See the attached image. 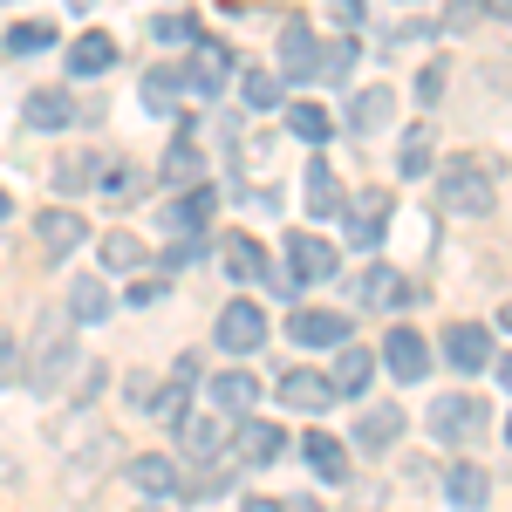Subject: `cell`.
I'll return each instance as SVG.
<instances>
[{
  "instance_id": "1",
  "label": "cell",
  "mask_w": 512,
  "mask_h": 512,
  "mask_svg": "<svg viewBox=\"0 0 512 512\" xmlns=\"http://www.w3.org/2000/svg\"><path fill=\"white\" fill-rule=\"evenodd\" d=\"M437 205H444V212H458V219H485V212L499 205L492 171L472 164V158H451L444 171H437Z\"/></svg>"
},
{
  "instance_id": "2",
  "label": "cell",
  "mask_w": 512,
  "mask_h": 512,
  "mask_svg": "<svg viewBox=\"0 0 512 512\" xmlns=\"http://www.w3.org/2000/svg\"><path fill=\"white\" fill-rule=\"evenodd\" d=\"M485 424H492V410H485L478 396H437V403H431V431H437V444H472Z\"/></svg>"
},
{
  "instance_id": "3",
  "label": "cell",
  "mask_w": 512,
  "mask_h": 512,
  "mask_svg": "<svg viewBox=\"0 0 512 512\" xmlns=\"http://www.w3.org/2000/svg\"><path fill=\"white\" fill-rule=\"evenodd\" d=\"M267 342V315L253 308V301H226L219 308V349L226 355H253Z\"/></svg>"
},
{
  "instance_id": "4",
  "label": "cell",
  "mask_w": 512,
  "mask_h": 512,
  "mask_svg": "<svg viewBox=\"0 0 512 512\" xmlns=\"http://www.w3.org/2000/svg\"><path fill=\"white\" fill-rule=\"evenodd\" d=\"M287 335L301 349H349V315H328V308H294Z\"/></svg>"
},
{
  "instance_id": "5",
  "label": "cell",
  "mask_w": 512,
  "mask_h": 512,
  "mask_svg": "<svg viewBox=\"0 0 512 512\" xmlns=\"http://www.w3.org/2000/svg\"><path fill=\"white\" fill-rule=\"evenodd\" d=\"M383 362H390L396 383H424V369H431V342H424L417 328H390V335H383Z\"/></svg>"
},
{
  "instance_id": "6",
  "label": "cell",
  "mask_w": 512,
  "mask_h": 512,
  "mask_svg": "<svg viewBox=\"0 0 512 512\" xmlns=\"http://www.w3.org/2000/svg\"><path fill=\"white\" fill-rule=\"evenodd\" d=\"M328 274H335V246H328V239H315V233L287 239V280H294V287H315V280H328Z\"/></svg>"
},
{
  "instance_id": "7",
  "label": "cell",
  "mask_w": 512,
  "mask_h": 512,
  "mask_svg": "<svg viewBox=\"0 0 512 512\" xmlns=\"http://www.w3.org/2000/svg\"><path fill=\"white\" fill-rule=\"evenodd\" d=\"M390 117H396V89H390V82H369V89H355V96H349V130H355V137L390 130Z\"/></svg>"
},
{
  "instance_id": "8",
  "label": "cell",
  "mask_w": 512,
  "mask_h": 512,
  "mask_svg": "<svg viewBox=\"0 0 512 512\" xmlns=\"http://www.w3.org/2000/svg\"><path fill=\"white\" fill-rule=\"evenodd\" d=\"M274 396L287 410H328L335 403V383H328V369H287L274 383Z\"/></svg>"
},
{
  "instance_id": "9",
  "label": "cell",
  "mask_w": 512,
  "mask_h": 512,
  "mask_svg": "<svg viewBox=\"0 0 512 512\" xmlns=\"http://www.w3.org/2000/svg\"><path fill=\"white\" fill-rule=\"evenodd\" d=\"M390 205L396 198H383V192H362V198H349V239L355 246H383V233H390Z\"/></svg>"
},
{
  "instance_id": "10",
  "label": "cell",
  "mask_w": 512,
  "mask_h": 512,
  "mask_svg": "<svg viewBox=\"0 0 512 512\" xmlns=\"http://www.w3.org/2000/svg\"><path fill=\"white\" fill-rule=\"evenodd\" d=\"M69 362H76L69 328H62V321H48V328H41V355H35V376H28V383H35V390H55V383L69 376Z\"/></svg>"
},
{
  "instance_id": "11",
  "label": "cell",
  "mask_w": 512,
  "mask_h": 512,
  "mask_svg": "<svg viewBox=\"0 0 512 512\" xmlns=\"http://www.w3.org/2000/svg\"><path fill=\"white\" fill-rule=\"evenodd\" d=\"M219 267H226L233 280H280L274 260H267V253H260L246 233H226V239H219ZM280 287H287V280H280Z\"/></svg>"
},
{
  "instance_id": "12",
  "label": "cell",
  "mask_w": 512,
  "mask_h": 512,
  "mask_svg": "<svg viewBox=\"0 0 512 512\" xmlns=\"http://www.w3.org/2000/svg\"><path fill=\"white\" fill-rule=\"evenodd\" d=\"M226 76H233V55H226L219 41H198V48H192V69H185V89H192V96H219Z\"/></svg>"
},
{
  "instance_id": "13",
  "label": "cell",
  "mask_w": 512,
  "mask_h": 512,
  "mask_svg": "<svg viewBox=\"0 0 512 512\" xmlns=\"http://www.w3.org/2000/svg\"><path fill=\"white\" fill-rule=\"evenodd\" d=\"M444 355H451V369H485L492 362V335L478 321H451L444 328Z\"/></svg>"
},
{
  "instance_id": "14",
  "label": "cell",
  "mask_w": 512,
  "mask_h": 512,
  "mask_svg": "<svg viewBox=\"0 0 512 512\" xmlns=\"http://www.w3.org/2000/svg\"><path fill=\"white\" fill-rule=\"evenodd\" d=\"M212 403H219V417H246L260 403V376L253 369H219L212 376Z\"/></svg>"
},
{
  "instance_id": "15",
  "label": "cell",
  "mask_w": 512,
  "mask_h": 512,
  "mask_svg": "<svg viewBox=\"0 0 512 512\" xmlns=\"http://www.w3.org/2000/svg\"><path fill=\"white\" fill-rule=\"evenodd\" d=\"M110 315H117V294H110L103 274L69 280V321H110Z\"/></svg>"
},
{
  "instance_id": "16",
  "label": "cell",
  "mask_w": 512,
  "mask_h": 512,
  "mask_svg": "<svg viewBox=\"0 0 512 512\" xmlns=\"http://www.w3.org/2000/svg\"><path fill=\"white\" fill-rule=\"evenodd\" d=\"M280 69H287L294 82L321 76V48H315V35H308L301 21H287V28H280Z\"/></svg>"
},
{
  "instance_id": "17",
  "label": "cell",
  "mask_w": 512,
  "mask_h": 512,
  "mask_svg": "<svg viewBox=\"0 0 512 512\" xmlns=\"http://www.w3.org/2000/svg\"><path fill=\"white\" fill-rule=\"evenodd\" d=\"M233 417H219V410H212V417H185V451H192V458H219V451H226V444H233Z\"/></svg>"
},
{
  "instance_id": "18",
  "label": "cell",
  "mask_w": 512,
  "mask_h": 512,
  "mask_svg": "<svg viewBox=\"0 0 512 512\" xmlns=\"http://www.w3.org/2000/svg\"><path fill=\"white\" fill-rule=\"evenodd\" d=\"M308 212H315V219H342V212H349V192H342V178L328 171V158L308 164Z\"/></svg>"
},
{
  "instance_id": "19",
  "label": "cell",
  "mask_w": 512,
  "mask_h": 512,
  "mask_svg": "<svg viewBox=\"0 0 512 512\" xmlns=\"http://www.w3.org/2000/svg\"><path fill=\"white\" fill-rule=\"evenodd\" d=\"M130 485H137V492H151V499H178V485H185V478H178L171 458L144 451V458H130Z\"/></svg>"
},
{
  "instance_id": "20",
  "label": "cell",
  "mask_w": 512,
  "mask_h": 512,
  "mask_svg": "<svg viewBox=\"0 0 512 512\" xmlns=\"http://www.w3.org/2000/svg\"><path fill=\"white\" fill-rule=\"evenodd\" d=\"M369 376H376V355L369 349H335V369H328V383H335V396H362L369 390Z\"/></svg>"
},
{
  "instance_id": "21",
  "label": "cell",
  "mask_w": 512,
  "mask_h": 512,
  "mask_svg": "<svg viewBox=\"0 0 512 512\" xmlns=\"http://www.w3.org/2000/svg\"><path fill=\"white\" fill-rule=\"evenodd\" d=\"M396 437H403V410H396V403L362 410V417H355V444H362V451H390Z\"/></svg>"
},
{
  "instance_id": "22",
  "label": "cell",
  "mask_w": 512,
  "mask_h": 512,
  "mask_svg": "<svg viewBox=\"0 0 512 512\" xmlns=\"http://www.w3.org/2000/svg\"><path fill=\"white\" fill-rule=\"evenodd\" d=\"M110 62H117V41H110V35H96V28H89V35L69 41V76H103Z\"/></svg>"
},
{
  "instance_id": "23",
  "label": "cell",
  "mask_w": 512,
  "mask_h": 512,
  "mask_svg": "<svg viewBox=\"0 0 512 512\" xmlns=\"http://www.w3.org/2000/svg\"><path fill=\"white\" fill-rule=\"evenodd\" d=\"M280 451H287V431L280 424H239V458L246 465H274Z\"/></svg>"
},
{
  "instance_id": "24",
  "label": "cell",
  "mask_w": 512,
  "mask_h": 512,
  "mask_svg": "<svg viewBox=\"0 0 512 512\" xmlns=\"http://www.w3.org/2000/svg\"><path fill=\"white\" fill-rule=\"evenodd\" d=\"M444 499H451V506H485V499H492V478L478 472V465H451V472H444Z\"/></svg>"
},
{
  "instance_id": "25",
  "label": "cell",
  "mask_w": 512,
  "mask_h": 512,
  "mask_svg": "<svg viewBox=\"0 0 512 512\" xmlns=\"http://www.w3.org/2000/svg\"><path fill=\"white\" fill-rule=\"evenodd\" d=\"M41 246H48V253H76L82 246V219L76 212H69V205H55V212H41Z\"/></svg>"
},
{
  "instance_id": "26",
  "label": "cell",
  "mask_w": 512,
  "mask_h": 512,
  "mask_svg": "<svg viewBox=\"0 0 512 512\" xmlns=\"http://www.w3.org/2000/svg\"><path fill=\"white\" fill-rule=\"evenodd\" d=\"M21 117L35 123V130H62V123L76 117V103H69V89H35V96H28V110H21Z\"/></svg>"
},
{
  "instance_id": "27",
  "label": "cell",
  "mask_w": 512,
  "mask_h": 512,
  "mask_svg": "<svg viewBox=\"0 0 512 512\" xmlns=\"http://www.w3.org/2000/svg\"><path fill=\"white\" fill-rule=\"evenodd\" d=\"M96 253H103V274H137L144 267V239L137 233H103Z\"/></svg>"
},
{
  "instance_id": "28",
  "label": "cell",
  "mask_w": 512,
  "mask_h": 512,
  "mask_svg": "<svg viewBox=\"0 0 512 512\" xmlns=\"http://www.w3.org/2000/svg\"><path fill=\"white\" fill-rule=\"evenodd\" d=\"M205 212H212V192L192 185L178 205H164V226H171V233H198V226H205Z\"/></svg>"
},
{
  "instance_id": "29",
  "label": "cell",
  "mask_w": 512,
  "mask_h": 512,
  "mask_svg": "<svg viewBox=\"0 0 512 512\" xmlns=\"http://www.w3.org/2000/svg\"><path fill=\"white\" fill-rule=\"evenodd\" d=\"M205 178V158H198L192 137H178L171 151H164V185H198Z\"/></svg>"
},
{
  "instance_id": "30",
  "label": "cell",
  "mask_w": 512,
  "mask_h": 512,
  "mask_svg": "<svg viewBox=\"0 0 512 512\" xmlns=\"http://www.w3.org/2000/svg\"><path fill=\"white\" fill-rule=\"evenodd\" d=\"M308 465H315L328 485H342V478H349V451H342L328 431H315V437H308Z\"/></svg>"
},
{
  "instance_id": "31",
  "label": "cell",
  "mask_w": 512,
  "mask_h": 512,
  "mask_svg": "<svg viewBox=\"0 0 512 512\" xmlns=\"http://www.w3.org/2000/svg\"><path fill=\"white\" fill-rule=\"evenodd\" d=\"M178 96H185V69H151L144 76V110H178Z\"/></svg>"
},
{
  "instance_id": "32",
  "label": "cell",
  "mask_w": 512,
  "mask_h": 512,
  "mask_svg": "<svg viewBox=\"0 0 512 512\" xmlns=\"http://www.w3.org/2000/svg\"><path fill=\"white\" fill-rule=\"evenodd\" d=\"M287 130H294L301 144H328V110H321V103H294V110H287Z\"/></svg>"
},
{
  "instance_id": "33",
  "label": "cell",
  "mask_w": 512,
  "mask_h": 512,
  "mask_svg": "<svg viewBox=\"0 0 512 512\" xmlns=\"http://www.w3.org/2000/svg\"><path fill=\"white\" fill-rule=\"evenodd\" d=\"M403 178H424V171H431V130H424V123H417V130H403Z\"/></svg>"
},
{
  "instance_id": "34",
  "label": "cell",
  "mask_w": 512,
  "mask_h": 512,
  "mask_svg": "<svg viewBox=\"0 0 512 512\" xmlns=\"http://www.w3.org/2000/svg\"><path fill=\"white\" fill-rule=\"evenodd\" d=\"M239 96H246V110H274V103H280V82L267 76V69H246V76H239Z\"/></svg>"
},
{
  "instance_id": "35",
  "label": "cell",
  "mask_w": 512,
  "mask_h": 512,
  "mask_svg": "<svg viewBox=\"0 0 512 512\" xmlns=\"http://www.w3.org/2000/svg\"><path fill=\"white\" fill-rule=\"evenodd\" d=\"M362 301H369V308H396V301H403V280H396L390 267H369V280H362Z\"/></svg>"
},
{
  "instance_id": "36",
  "label": "cell",
  "mask_w": 512,
  "mask_h": 512,
  "mask_svg": "<svg viewBox=\"0 0 512 512\" xmlns=\"http://www.w3.org/2000/svg\"><path fill=\"white\" fill-rule=\"evenodd\" d=\"M89 178H103V164H96V151H76V158H62V171H55V185H62V192H82Z\"/></svg>"
},
{
  "instance_id": "37",
  "label": "cell",
  "mask_w": 512,
  "mask_h": 512,
  "mask_svg": "<svg viewBox=\"0 0 512 512\" xmlns=\"http://www.w3.org/2000/svg\"><path fill=\"white\" fill-rule=\"evenodd\" d=\"M48 41H55L48 21H21V28H7V55H41Z\"/></svg>"
},
{
  "instance_id": "38",
  "label": "cell",
  "mask_w": 512,
  "mask_h": 512,
  "mask_svg": "<svg viewBox=\"0 0 512 512\" xmlns=\"http://www.w3.org/2000/svg\"><path fill=\"white\" fill-rule=\"evenodd\" d=\"M478 21H485V0H451V7H444V35H465Z\"/></svg>"
},
{
  "instance_id": "39",
  "label": "cell",
  "mask_w": 512,
  "mask_h": 512,
  "mask_svg": "<svg viewBox=\"0 0 512 512\" xmlns=\"http://www.w3.org/2000/svg\"><path fill=\"white\" fill-rule=\"evenodd\" d=\"M349 69H355V41H328V48H321V76L342 82Z\"/></svg>"
},
{
  "instance_id": "40",
  "label": "cell",
  "mask_w": 512,
  "mask_h": 512,
  "mask_svg": "<svg viewBox=\"0 0 512 512\" xmlns=\"http://www.w3.org/2000/svg\"><path fill=\"white\" fill-rule=\"evenodd\" d=\"M192 35H198L192 14H158V41H192Z\"/></svg>"
},
{
  "instance_id": "41",
  "label": "cell",
  "mask_w": 512,
  "mask_h": 512,
  "mask_svg": "<svg viewBox=\"0 0 512 512\" xmlns=\"http://www.w3.org/2000/svg\"><path fill=\"white\" fill-rule=\"evenodd\" d=\"M444 96V62H424V76H417V103H437Z\"/></svg>"
},
{
  "instance_id": "42",
  "label": "cell",
  "mask_w": 512,
  "mask_h": 512,
  "mask_svg": "<svg viewBox=\"0 0 512 512\" xmlns=\"http://www.w3.org/2000/svg\"><path fill=\"white\" fill-rule=\"evenodd\" d=\"M328 14H335V21H349V28H355V21L369 14V0H328Z\"/></svg>"
},
{
  "instance_id": "43",
  "label": "cell",
  "mask_w": 512,
  "mask_h": 512,
  "mask_svg": "<svg viewBox=\"0 0 512 512\" xmlns=\"http://www.w3.org/2000/svg\"><path fill=\"white\" fill-rule=\"evenodd\" d=\"M158 294H164V280H137V287H130V301H137V308H151Z\"/></svg>"
},
{
  "instance_id": "44",
  "label": "cell",
  "mask_w": 512,
  "mask_h": 512,
  "mask_svg": "<svg viewBox=\"0 0 512 512\" xmlns=\"http://www.w3.org/2000/svg\"><path fill=\"white\" fill-rule=\"evenodd\" d=\"M185 260H198V239H178V246L164 253V267H185Z\"/></svg>"
},
{
  "instance_id": "45",
  "label": "cell",
  "mask_w": 512,
  "mask_h": 512,
  "mask_svg": "<svg viewBox=\"0 0 512 512\" xmlns=\"http://www.w3.org/2000/svg\"><path fill=\"white\" fill-rule=\"evenodd\" d=\"M0 383H14V342L0 335Z\"/></svg>"
},
{
  "instance_id": "46",
  "label": "cell",
  "mask_w": 512,
  "mask_h": 512,
  "mask_svg": "<svg viewBox=\"0 0 512 512\" xmlns=\"http://www.w3.org/2000/svg\"><path fill=\"white\" fill-rule=\"evenodd\" d=\"M246 512H287L280 499H246Z\"/></svg>"
},
{
  "instance_id": "47",
  "label": "cell",
  "mask_w": 512,
  "mask_h": 512,
  "mask_svg": "<svg viewBox=\"0 0 512 512\" xmlns=\"http://www.w3.org/2000/svg\"><path fill=\"white\" fill-rule=\"evenodd\" d=\"M485 14H499V21H512V0H485Z\"/></svg>"
},
{
  "instance_id": "48",
  "label": "cell",
  "mask_w": 512,
  "mask_h": 512,
  "mask_svg": "<svg viewBox=\"0 0 512 512\" xmlns=\"http://www.w3.org/2000/svg\"><path fill=\"white\" fill-rule=\"evenodd\" d=\"M499 383H506V390H512V355H506V362H499Z\"/></svg>"
},
{
  "instance_id": "49",
  "label": "cell",
  "mask_w": 512,
  "mask_h": 512,
  "mask_svg": "<svg viewBox=\"0 0 512 512\" xmlns=\"http://www.w3.org/2000/svg\"><path fill=\"white\" fill-rule=\"evenodd\" d=\"M287 512H315V499H294V506H287Z\"/></svg>"
},
{
  "instance_id": "50",
  "label": "cell",
  "mask_w": 512,
  "mask_h": 512,
  "mask_svg": "<svg viewBox=\"0 0 512 512\" xmlns=\"http://www.w3.org/2000/svg\"><path fill=\"white\" fill-rule=\"evenodd\" d=\"M7 212H14V198H7V192H0V219H7Z\"/></svg>"
},
{
  "instance_id": "51",
  "label": "cell",
  "mask_w": 512,
  "mask_h": 512,
  "mask_svg": "<svg viewBox=\"0 0 512 512\" xmlns=\"http://www.w3.org/2000/svg\"><path fill=\"white\" fill-rule=\"evenodd\" d=\"M69 7H76V14H89V7H96V0H69Z\"/></svg>"
},
{
  "instance_id": "52",
  "label": "cell",
  "mask_w": 512,
  "mask_h": 512,
  "mask_svg": "<svg viewBox=\"0 0 512 512\" xmlns=\"http://www.w3.org/2000/svg\"><path fill=\"white\" fill-rule=\"evenodd\" d=\"M499 321H506V328H512V301H506V308H499Z\"/></svg>"
},
{
  "instance_id": "53",
  "label": "cell",
  "mask_w": 512,
  "mask_h": 512,
  "mask_svg": "<svg viewBox=\"0 0 512 512\" xmlns=\"http://www.w3.org/2000/svg\"><path fill=\"white\" fill-rule=\"evenodd\" d=\"M506 444H512V417H506Z\"/></svg>"
},
{
  "instance_id": "54",
  "label": "cell",
  "mask_w": 512,
  "mask_h": 512,
  "mask_svg": "<svg viewBox=\"0 0 512 512\" xmlns=\"http://www.w3.org/2000/svg\"><path fill=\"white\" fill-rule=\"evenodd\" d=\"M137 512H164V506H137Z\"/></svg>"
}]
</instances>
